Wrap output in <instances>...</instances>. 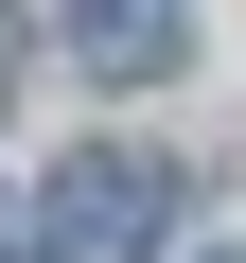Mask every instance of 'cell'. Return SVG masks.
Listing matches in <instances>:
<instances>
[{
	"label": "cell",
	"instance_id": "cell-2",
	"mask_svg": "<svg viewBox=\"0 0 246 263\" xmlns=\"http://www.w3.org/2000/svg\"><path fill=\"white\" fill-rule=\"evenodd\" d=\"M53 35H71V70H88V88H159V70L194 53L176 0H53Z\"/></svg>",
	"mask_w": 246,
	"mask_h": 263
},
{
	"label": "cell",
	"instance_id": "cell-3",
	"mask_svg": "<svg viewBox=\"0 0 246 263\" xmlns=\"http://www.w3.org/2000/svg\"><path fill=\"white\" fill-rule=\"evenodd\" d=\"M0 88H18V35H0Z\"/></svg>",
	"mask_w": 246,
	"mask_h": 263
},
{
	"label": "cell",
	"instance_id": "cell-1",
	"mask_svg": "<svg viewBox=\"0 0 246 263\" xmlns=\"http://www.w3.org/2000/svg\"><path fill=\"white\" fill-rule=\"evenodd\" d=\"M159 228H176V158H141V141L53 158V193H36V263H159Z\"/></svg>",
	"mask_w": 246,
	"mask_h": 263
},
{
	"label": "cell",
	"instance_id": "cell-4",
	"mask_svg": "<svg viewBox=\"0 0 246 263\" xmlns=\"http://www.w3.org/2000/svg\"><path fill=\"white\" fill-rule=\"evenodd\" d=\"M211 263H246V246H211Z\"/></svg>",
	"mask_w": 246,
	"mask_h": 263
}]
</instances>
